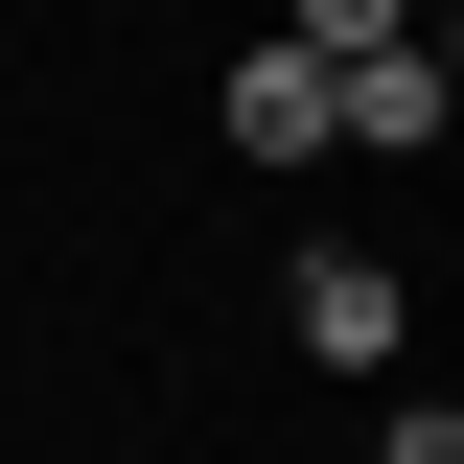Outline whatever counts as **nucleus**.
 <instances>
[{
    "instance_id": "1",
    "label": "nucleus",
    "mask_w": 464,
    "mask_h": 464,
    "mask_svg": "<svg viewBox=\"0 0 464 464\" xmlns=\"http://www.w3.org/2000/svg\"><path fill=\"white\" fill-rule=\"evenodd\" d=\"M279 348H302V372H348V395H372V372H395V348H418V279H395V256H372V232H302V256H279Z\"/></svg>"
},
{
    "instance_id": "2",
    "label": "nucleus",
    "mask_w": 464,
    "mask_h": 464,
    "mask_svg": "<svg viewBox=\"0 0 464 464\" xmlns=\"http://www.w3.org/2000/svg\"><path fill=\"white\" fill-rule=\"evenodd\" d=\"M209 140H232L256 186H302V163H325V47H232V70H209Z\"/></svg>"
},
{
    "instance_id": "3",
    "label": "nucleus",
    "mask_w": 464,
    "mask_h": 464,
    "mask_svg": "<svg viewBox=\"0 0 464 464\" xmlns=\"http://www.w3.org/2000/svg\"><path fill=\"white\" fill-rule=\"evenodd\" d=\"M441 116H464L441 47H348V70H325V140H372V163H441Z\"/></svg>"
},
{
    "instance_id": "4",
    "label": "nucleus",
    "mask_w": 464,
    "mask_h": 464,
    "mask_svg": "<svg viewBox=\"0 0 464 464\" xmlns=\"http://www.w3.org/2000/svg\"><path fill=\"white\" fill-rule=\"evenodd\" d=\"M279 47H325V70L348 47H418V0H279Z\"/></svg>"
},
{
    "instance_id": "5",
    "label": "nucleus",
    "mask_w": 464,
    "mask_h": 464,
    "mask_svg": "<svg viewBox=\"0 0 464 464\" xmlns=\"http://www.w3.org/2000/svg\"><path fill=\"white\" fill-rule=\"evenodd\" d=\"M372 464H464V418H441V395H418V418H372Z\"/></svg>"
}]
</instances>
